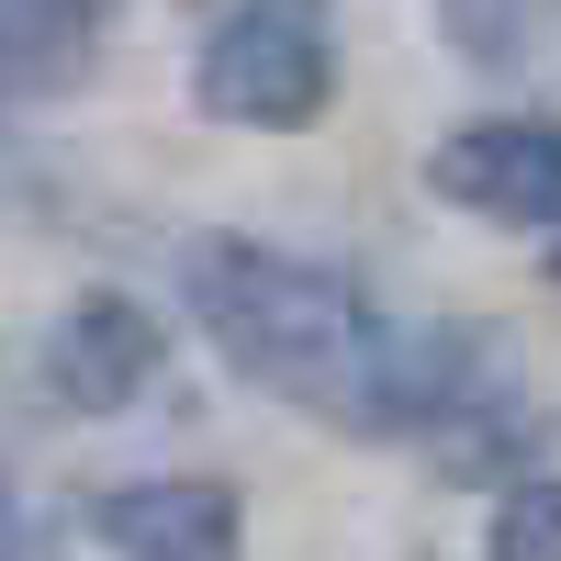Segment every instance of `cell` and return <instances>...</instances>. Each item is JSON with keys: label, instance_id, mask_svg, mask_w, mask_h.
<instances>
[{"label": "cell", "instance_id": "277c9868", "mask_svg": "<svg viewBox=\"0 0 561 561\" xmlns=\"http://www.w3.org/2000/svg\"><path fill=\"white\" fill-rule=\"evenodd\" d=\"M34 370H45V393L68 415H135L158 393V370H169V325L135 293H79V304H57Z\"/></svg>", "mask_w": 561, "mask_h": 561}, {"label": "cell", "instance_id": "6da1fadb", "mask_svg": "<svg viewBox=\"0 0 561 561\" xmlns=\"http://www.w3.org/2000/svg\"><path fill=\"white\" fill-rule=\"evenodd\" d=\"M192 325L225 348V370L280 404L359 438H415L472 404V348L460 337H393L370 293L293 248H192Z\"/></svg>", "mask_w": 561, "mask_h": 561}, {"label": "cell", "instance_id": "ba28073f", "mask_svg": "<svg viewBox=\"0 0 561 561\" xmlns=\"http://www.w3.org/2000/svg\"><path fill=\"white\" fill-rule=\"evenodd\" d=\"M427 12H438V34H449L472 68H517V57H528L539 0H427Z\"/></svg>", "mask_w": 561, "mask_h": 561}, {"label": "cell", "instance_id": "5b68a950", "mask_svg": "<svg viewBox=\"0 0 561 561\" xmlns=\"http://www.w3.org/2000/svg\"><path fill=\"white\" fill-rule=\"evenodd\" d=\"M102 550L113 561H248V517H237V494L203 483V472L113 483L102 494Z\"/></svg>", "mask_w": 561, "mask_h": 561}, {"label": "cell", "instance_id": "7a4b0ae2", "mask_svg": "<svg viewBox=\"0 0 561 561\" xmlns=\"http://www.w3.org/2000/svg\"><path fill=\"white\" fill-rule=\"evenodd\" d=\"M192 90L214 124L293 135L337 90V12L325 0H214V23L192 45Z\"/></svg>", "mask_w": 561, "mask_h": 561}, {"label": "cell", "instance_id": "52a82bcc", "mask_svg": "<svg viewBox=\"0 0 561 561\" xmlns=\"http://www.w3.org/2000/svg\"><path fill=\"white\" fill-rule=\"evenodd\" d=\"M483 561H561V472H517L494 494Z\"/></svg>", "mask_w": 561, "mask_h": 561}, {"label": "cell", "instance_id": "3957f363", "mask_svg": "<svg viewBox=\"0 0 561 561\" xmlns=\"http://www.w3.org/2000/svg\"><path fill=\"white\" fill-rule=\"evenodd\" d=\"M427 192L505 225V237L561 248V113H472L427 147Z\"/></svg>", "mask_w": 561, "mask_h": 561}, {"label": "cell", "instance_id": "9c48e42d", "mask_svg": "<svg viewBox=\"0 0 561 561\" xmlns=\"http://www.w3.org/2000/svg\"><path fill=\"white\" fill-rule=\"evenodd\" d=\"M550 270H561V259H550Z\"/></svg>", "mask_w": 561, "mask_h": 561}, {"label": "cell", "instance_id": "8992f818", "mask_svg": "<svg viewBox=\"0 0 561 561\" xmlns=\"http://www.w3.org/2000/svg\"><path fill=\"white\" fill-rule=\"evenodd\" d=\"M124 23V0H0V34H12V90L45 102V90H79L102 68V45Z\"/></svg>", "mask_w": 561, "mask_h": 561}]
</instances>
